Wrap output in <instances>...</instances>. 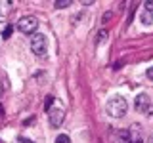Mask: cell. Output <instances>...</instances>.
<instances>
[{
  "instance_id": "9c48e42d",
  "label": "cell",
  "mask_w": 153,
  "mask_h": 143,
  "mask_svg": "<svg viewBox=\"0 0 153 143\" xmlns=\"http://www.w3.org/2000/svg\"><path fill=\"white\" fill-rule=\"evenodd\" d=\"M71 4H73V2H71V0H57V2L54 4V6H56L57 10H61V8H69Z\"/></svg>"
},
{
  "instance_id": "ac0fdd59",
  "label": "cell",
  "mask_w": 153,
  "mask_h": 143,
  "mask_svg": "<svg viewBox=\"0 0 153 143\" xmlns=\"http://www.w3.org/2000/svg\"><path fill=\"white\" fill-rule=\"evenodd\" d=\"M2 114H4V109H2V105H0V118H2Z\"/></svg>"
},
{
  "instance_id": "ba28073f",
  "label": "cell",
  "mask_w": 153,
  "mask_h": 143,
  "mask_svg": "<svg viewBox=\"0 0 153 143\" xmlns=\"http://www.w3.org/2000/svg\"><path fill=\"white\" fill-rule=\"evenodd\" d=\"M140 19H142L143 25H151V23H153V13H151V12H143Z\"/></svg>"
},
{
  "instance_id": "ffe728a7",
  "label": "cell",
  "mask_w": 153,
  "mask_h": 143,
  "mask_svg": "<svg viewBox=\"0 0 153 143\" xmlns=\"http://www.w3.org/2000/svg\"><path fill=\"white\" fill-rule=\"evenodd\" d=\"M0 143H2V141H0Z\"/></svg>"
},
{
  "instance_id": "7c38bea8",
  "label": "cell",
  "mask_w": 153,
  "mask_h": 143,
  "mask_svg": "<svg viewBox=\"0 0 153 143\" xmlns=\"http://www.w3.org/2000/svg\"><path fill=\"white\" fill-rule=\"evenodd\" d=\"M52 103H54V95H48L46 101H44V109H46V111H50V109H52Z\"/></svg>"
},
{
  "instance_id": "d6986e66",
  "label": "cell",
  "mask_w": 153,
  "mask_h": 143,
  "mask_svg": "<svg viewBox=\"0 0 153 143\" xmlns=\"http://www.w3.org/2000/svg\"><path fill=\"white\" fill-rule=\"evenodd\" d=\"M149 143H153V133H151V136H149Z\"/></svg>"
},
{
  "instance_id": "277c9868",
  "label": "cell",
  "mask_w": 153,
  "mask_h": 143,
  "mask_svg": "<svg viewBox=\"0 0 153 143\" xmlns=\"http://www.w3.org/2000/svg\"><path fill=\"white\" fill-rule=\"evenodd\" d=\"M134 105H136V111L149 114L151 107H153V101H151V97L147 94H140V95H136V99H134Z\"/></svg>"
},
{
  "instance_id": "4fadbf2b",
  "label": "cell",
  "mask_w": 153,
  "mask_h": 143,
  "mask_svg": "<svg viewBox=\"0 0 153 143\" xmlns=\"http://www.w3.org/2000/svg\"><path fill=\"white\" fill-rule=\"evenodd\" d=\"M143 6H146V12H151L153 13V0H146Z\"/></svg>"
},
{
  "instance_id": "52a82bcc",
  "label": "cell",
  "mask_w": 153,
  "mask_h": 143,
  "mask_svg": "<svg viewBox=\"0 0 153 143\" xmlns=\"http://www.w3.org/2000/svg\"><path fill=\"white\" fill-rule=\"evenodd\" d=\"M12 0H2L0 2V15H8L10 12H12Z\"/></svg>"
},
{
  "instance_id": "8fae6325",
  "label": "cell",
  "mask_w": 153,
  "mask_h": 143,
  "mask_svg": "<svg viewBox=\"0 0 153 143\" xmlns=\"http://www.w3.org/2000/svg\"><path fill=\"white\" fill-rule=\"evenodd\" d=\"M56 143H71V139H69V136H67V133H61V136L56 137Z\"/></svg>"
},
{
  "instance_id": "8992f818",
  "label": "cell",
  "mask_w": 153,
  "mask_h": 143,
  "mask_svg": "<svg viewBox=\"0 0 153 143\" xmlns=\"http://www.w3.org/2000/svg\"><path fill=\"white\" fill-rule=\"evenodd\" d=\"M130 132L128 130H119L115 136V143H130Z\"/></svg>"
},
{
  "instance_id": "6da1fadb",
  "label": "cell",
  "mask_w": 153,
  "mask_h": 143,
  "mask_svg": "<svg viewBox=\"0 0 153 143\" xmlns=\"http://www.w3.org/2000/svg\"><path fill=\"white\" fill-rule=\"evenodd\" d=\"M105 111H107L109 116L121 118L128 111V103H126V99H124V97H121V95H113V97L107 101V105H105Z\"/></svg>"
},
{
  "instance_id": "5b68a950",
  "label": "cell",
  "mask_w": 153,
  "mask_h": 143,
  "mask_svg": "<svg viewBox=\"0 0 153 143\" xmlns=\"http://www.w3.org/2000/svg\"><path fill=\"white\" fill-rule=\"evenodd\" d=\"M48 120H50V124L54 128L61 126V122L65 120V111L61 107H52L50 111H48Z\"/></svg>"
},
{
  "instance_id": "2e32d148",
  "label": "cell",
  "mask_w": 153,
  "mask_h": 143,
  "mask_svg": "<svg viewBox=\"0 0 153 143\" xmlns=\"http://www.w3.org/2000/svg\"><path fill=\"white\" fill-rule=\"evenodd\" d=\"M21 143H33L31 139H27V137H21Z\"/></svg>"
},
{
  "instance_id": "9a60e30c",
  "label": "cell",
  "mask_w": 153,
  "mask_h": 143,
  "mask_svg": "<svg viewBox=\"0 0 153 143\" xmlns=\"http://www.w3.org/2000/svg\"><path fill=\"white\" fill-rule=\"evenodd\" d=\"M4 92H6V88H4V84L0 82V97H2V95H4Z\"/></svg>"
},
{
  "instance_id": "7a4b0ae2",
  "label": "cell",
  "mask_w": 153,
  "mask_h": 143,
  "mask_svg": "<svg viewBox=\"0 0 153 143\" xmlns=\"http://www.w3.org/2000/svg\"><path fill=\"white\" fill-rule=\"evenodd\" d=\"M46 48H48V40L42 32H35L31 35V50L35 55H44L46 54Z\"/></svg>"
},
{
  "instance_id": "e0dca14e",
  "label": "cell",
  "mask_w": 153,
  "mask_h": 143,
  "mask_svg": "<svg viewBox=\"0 0 153 143\" xmlns=\"http://www.w3.org/2000/svg\"><path fill=\"white\" fill-rule=\"evenodd\" d=\"M130 143H143V141H142V139H140V137H138V139H132V141H130Z\"/></svg>"
},
{
  "instance_id": "3957f363",
  "label": "cell",
  "mask_w": 153,
  "mask_h": 143,
  "mask_svg": "<svg viewBox=\"0 0 153 143\" xmlns=\"http://www.w3.org/2000/svg\"><path fill=\"white\" fill-rule=\"evenodd\" d=\"M17 29L25 35H35L36 29H38V19L35 15H25L17 21Z\"/></svg>"
},
{
  "instance_id": "5bb4252c",
  "label": "cell",
  "mask_w": 153,
  "mask_h": 143,
  "mask_svg": "<svg viewBox=\"0 0 153 143\" xmlns=\"http://www.w3.org/2000/svg\"><path fill=\"white\" fill-rule=\"evenodd\" d=\"M147 78H149V80H153V67H149V69H147Z\"/></svg>"
},
{
  "instance_id": "30bf717a",
  "label": "cell",
  "mask_w": 153,
  "mask_h": 143,
  "mask_svg": "<svg viewBox=\"0 0 153 143\" xmlns=\"http://www.w3.org/2000/svg\"><path fill=\"white\" fill-rule=\"evenodd\" d=\"M12 32H13V27H12V25H8L6 29H4V32H2V38H4V40H8V38L12 36Z\"/></svg>"
}]
</instances>
